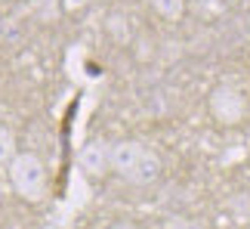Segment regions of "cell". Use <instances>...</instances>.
Returning <instances> with one entry per match:
<instances>
[{
    "label": "cell",
    "mask_w": 250,
    "mask_h": 229,
    "mask_svg": "<svg viewBox=\"0 0 250 229\" xmlns=\"http://www.w3.org/2000/svg\"><path fill=\"white\" fill-rule=\"evenodd\" d=\"M111 170L133 186H151L161 177V158L136 139H121L111 146Z\"/></svg>",
    "instance_id": "obj_1"
},
{
    "label": "cell",
    "mask_w": 250,
    "mask_h": 229,
    "mask_svg": "<svg viewBox=\"0 0 250 229\" xmlns=\"http://www.w3.org/2000/svg\"><path fill=\"white\" fill-rule=\"evenodd\" d=\"M9 180H13V189L19 195L25 198V202H43L46 198V189H50V180H46V167L43 161L34 155V152H19L13 158V164L6 167Z\"/></svg>",
    "instance_id": "obj_2"
},
{
    "label": "cell",
    "mask_w": 250,
    "mask_h": 229,
    "mask_svg": "<svg viewBox=\"0 0 250 229\" xmlns=\"http://www.w3.org/2000/svg\"><path fill=\"white\" fill-rule=\"evenodd\" d=\"M207 109L219 124H229V127H232V124H238L247 114V99H244V93L238 87H232V84H219V87L210 93Z\"/></svg>",
    "instance_id": "obj_3"
},
{
    "label": "cell",
    "mask_w": 250,
    "mask_h": 229,
    "mask_svg": "<svg viewBox=\"0 0 250 229\" xmlns=\"http://www.w3.org/2000/svg\"><path fill=\"white\" fill-rule=\"evenodd\" d=\"M78 164L86 177H105L108 174V167H111V146L105 139H90L86 146L81 149V155H78Z\"/></svg>",
    "instance_id": "obj_4"
},
{
    "label": "cell",
    "mask_w": 250,
    "mask_h": 229,
    "mask_svg": "<svg viewBox=\"0 0 250 229\" xmlns=\"http://www.w3.org/2000/svg\"><path fill=\"white\" fill-rule=\"evenodd\" d=\"M16 155H19V149H16L13 130H9V127H0V167H9Z\"/></svg>",
    "instance_id": "obj_5"
},
{
    "label": "cell",
    "mask_w": 250,
    "mask_h": 229,
    "mask_svg": "<svg viewBox=\"0 0 250 229\" xmlns=\"http://www.w3.org/2000/svg\"><path fill=\"white\" fill-rule=\"evenodd\" d=\"M151 9H155L158 16L170 19V22H176V19L182 16V9H186V0H148Z\"/></svg>",
    "instance_id": "obj_6"
},
{
    "label": "cell",
    "mask_w": 250,
    "mask_h": 229,
    "mask_svg": "<svg viewBox=\"0 0 250 229\" xmlns=\"http://www.w3.org/2000/svg\"><path fill=\"white\" fill-rule=\"evenodd\" d=\"M164 229H204V223H198V220H186V217H176V220H170Z\"/></svg>",
    "instance_id": "obj_7"
},
{
    "label": "cell",
    "mask_w": 250,
    "mask_h": 229,
    "mask_svg": "<svg viewBox=\"0 0 250 229\" xmlns=\"http://www.w3.org/2000/svg\"><path fill=\"white\" fill-rule=\"evenodd\" d=\"M108 229H136L133 223H114V226H108Z\"/></svg>",
    "instance_id": "obj_8"
}]
</instances>
